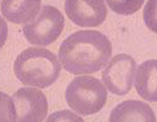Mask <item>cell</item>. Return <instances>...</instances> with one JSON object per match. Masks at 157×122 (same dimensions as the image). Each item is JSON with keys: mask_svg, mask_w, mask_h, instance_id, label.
<instances>
[{"mask_svg": "<svg viewBox=\"0 0 157 122\" xmlns=\"http://www.w3.org/2000/svg\"><path fill=\"white\" fill-rule=\"evenodd\" d=\"M65 10L68 17L75 25L85 28L101 25L107 13L103 1H67Z\"/></svg>", "mask_w": 157, "mask_h": 122, "instance_id": "52a82bcc", "label": "cell"}, {"mask_svg": "<svg viewBox=\"0 0 157 122\" xmlns=\"http://www.w3.org/2000/svg\"><path fill=\"white\" fill-rule=\"evenodd\" d=\"M13 70L24 85L44 89L58 79L61 67L56 55L48 49L29 48L18 55Z\"/></svg>", "mask_w": 157, "mask_h": 122, "instance_id": "7a4b0ae2", "label": "cell"}, {"mask_svg": "<svg viewBox=\"0 0 157 122\" xmlns=\"http://www.w3.org/2000/svg\"><path fill=\"white\" fill-rule=\"evenodd\" d=\"M112 49L110 40L102 33L79 31L63 41L59 49V59L64 68L70 73H95L106 65Z\"/></svg>", "mask_w": 157, "mask_h": 122, "instance_id": "6da1fadb", "label": "cell"}, {"mask_svg": "<svg viewBox=\"0 0 157 122\" xmlns=\"http://www.w3.org/2000/svg\"><path fill=\"white\" fill-rule=\"evenodd\" d=\"M151 106L140 101L128 100L118 105L112 110L109 122H156Z\"/></svg>", "mask_w": 157, "mask_h": 122, "instance_id": "ba28073f", "label": "cell"}, {"mask_svg": "<svg viewBox=\"0 0 157 122\" xmlns=\"http://www.w3.org/2000/svg\"><path fill=\"white\" fill-rule=\"evenodd\" d=\"M65 95L67 103L71 109L86 116L102 109L107 100V93L99 79L84 75L76 77L70 83Z\"/></svg>", "mask_w": 157, "mask_h": 122, "instance_id": "3957f363", "label": "cell"}, {"mask_svg": "<svg viewBox=\"0 0 157 122\" xmlns=\"http://www.w3.org/2000/svg\"><path fill=\"white\" fill-rule=\"evenodd\" d=\"M0 122H16V111L12 98L0 91Z\"/></svg>", "mask_w": 157, "mask_h": 122, "instance_id": "8fae6325", "label": "cell"}, {"mask_svg": "<svg viewBox=\"0 0 157 122\" xmlns=\"http://www.w3.org/2000/svg\"><path fill=\"white\" fill-rule=\"evenodd\" d=\"M65 19L55 7L44 6L32 20L23 26L24 36L31 44L47 46L60 36Z\"/></svg>", "mask_w": 157, "mask_h": 122, "instance_id": "277c9868", "label": "cell"}, {"mask_svg": "<svg viewBox=\"0 0 157 122\" xmlns=\"http://www.w3.org/2000/svg\"><path fill=\"white\" fill-rule=\"evenodd\" d=\"M40 1H5L1 5V12L8 21L20 24L32 20L40 10Z\"/></svg>", "mask_w": 157, "mask_h": 122, "instance_id": "30bf717a", "label": "cell"}, {"mask_svg": "<svg viewBox=\"0 0 157 122\" xmlns=\"http://www.w3.org/2000/svg\"><path fill=\"white\" fill-rule=\"evenodd\" d=\"M12 99L16 111V122H42L47 116L48 101L40 90L21 88L13 95Z\"/></svg>", "mask_w": 157, "mask_h": 122, "instance_id": "8992f818", "label": "cell"}, {"mask_svg": "<svg viewBox=\"0 0 157 122\" xmlns=\"http://www.w3.org/2000/svg\"><path fill=\"white\" fill-rule=\"evenodd\" d=\"M157 1H149L144 10V19L147 27L156 32Z\"/></svg>", "mask_w": 157, "mask_h": 122, "instance_id": "4fadbf2b", "label": "cell"}, {"mask_svg": "<svg viewBox=\"0 0 157 122\" xmlns=\"http://www.w3.org/2000/svg\"><path fill=\"white\" fill-rule=\"evenodd\" d=\"M136 63L127 54L115 56L102 73V79L109 91L117 95L127 94L132 89Z\"/></svg>", "mask_w": 157, "mask_h": 122, "instance_id": "5b68a950", "label": "cell"}, {"mask_svg": "<svg viewBox=\"0 0 157 122\" xmlns=\"http://www.w3.org/2000/svg\"><path fill=\"white\" fill-rule=\"evenodd\" d=\"M110 8L120 14L129 15L136 12L141 7L144 1H107Z\"/></svg>", "mask_w": 157, "mask_h": 122, "instance_id": "7c38bea8", "label": "cell"}, {"mask_svg": "<svg viewBox=\"0 0 157 122\" xmlns=\"http://www.w3.org/2000/svg\"><path fill=\"white\" fill-rule=\"evenodd\" d=\"M46 122H85L82 117L69 110L57 111L48 116Z\"/></svg>", "mask_w": 157, "mask_h": 122, "instance_id": "5bb4252c", "label": "cell"}, {"mask_svg": "<svg viewBox=\"0 0 157 122\" xmlns=\"http://www.w3.org/2000/svg\"><path fill=\"white\" fill-rule=\"evenodd\" d=\"M157 60L145 61L137 68L135 87L142 98L150 101H157Z\"/></svg>", "mask_w": 157, "mask_h": 122, "instance_id": "9c48e42d", "label": "cell"}, {"mask_svg": "<svg viewBox=\"0 0 157 122\" xmlns=\"http://www.w3.org/2000/svg\"><path fill=\"white\" fill-rule=\"evenodd\" d=\"M8 25L6 21L0 15V49L4 45L8 37Z\"/></svg>", "mask_w": 157, "mask_h": 122, "instance_id": "9a60e30c", "label": "cell"}]
</instances>
